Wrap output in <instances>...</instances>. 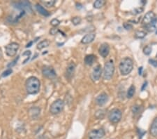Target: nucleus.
I'll list each match as a JSON object with an SVG mask.
<instances>
[{"label":"nucleus","mask_w":157,"mask_h":139,"mask_svg":"<svg viewBox=\"0 0 157 139\" xmlns=\"http://www.w3.org/2000/svg\"><path fill=\"white\" fill-rule=\"evenodd\" d=\"M156 57H157V55H156Z\"/></svg>","instance_id":"nucleus-44"},{"label":"nucleus","mask_w":157,"mask_h":139,"mask_svg":"<svg viewBox=\"0 0 157 139\" xmlns=\"http://www.w3.org/2000/svg\"><path fill=\"white\" fill-rule=\"evenodd\" d=\"M59 23H60V21L58 19H57V18L52 19V21H50V24H51V25H52V26H53V27L58 26V25H59Z\"/></svg>","instance_id":"nucleus-32"},{"label":"nucleus","mask_w":157,"mask_h":139,"mask_svg":"<svg viewBox=\"0 0 157 139\" xmlns=\"http://www.w3.org/2000/svg\"><path fill=\"white\" fill-rule=\"evenodd\" d=\"M42 73L44 77L48 78V79H54L56 77L57 74L54 68L50 66H45L42 69Z\"/></svg>","instance_id":"nucleus-10"},{"label":"nucleus","mask_w":157,"mask_h":139,"mask_svg":"<svg viewBox=\"0 0 157 139\" xmlns=\"http://www.w3.org/2000/svg\"><path fill=\"white\" fill-rule=\"evenodd\" d=\"M143 67H139L138 69V72H139V75H142V72H143Z\"/></svg>","instance_id":"nucleus-39"},{"label":"nucleus","mask_w":157,"mask_h":139,"mask_svg":"<svg viewBox=\"0 0 157 139\" xmlns=\"http://www.w3.org/2000/svg\"><path fill=\"white\" fill-rule=\"evenodd\" d=\"M64 103L62 99H57L53 102L50 107V112L52 115H57L64 109Z\"/></svg>","instance_id":"nucleus-4"},{"label":"nucleus","mask_w":157,"mask_h":139,"mask_svg":"<svg viewBox=\"0 0 157 139\" xmlns=\"http://www.w3.org/2000/svg\"><path fill=\"white\" fill-rule=\"evenodd\" d=\"M135 92H136L135 86L131 85L127 91V95H126V96H127L128 98H131L133 96V95L135 94Z\"/></svg>","instance_id":"nucleus-21"},{"label":"nucleus","mask_w":157,"mask_h":139,"mask_svg":"<svg viewBox=\"0 0 157 139\" xmlns=\"http://www.w3.org/2000/svg\"><path fill=\"white\" fill-rule=\"evenodd\" d=\"M147 85V82H145L143 84V87H142V91H143L144 89H145V88H146Z\"/></svg>","instance_id":"nucleus-38"},{"label":"nucleus","mask_w":157,"mask_h":139,"mask_svg":"<svg viewBox=\"0 0 157 139\" xmlns=\"http://www.w3.org/2000/svg\"><path fill=\"white\" fill-rule=\"evenodd\" d=\"M143 11V8H137V9H135L133 11V14H141L142 12Z\"/></svg>","instance_id":"nucleus-35"},{"label":"nucleus","mask_w":157,"mask_h":139,"mask_svg":"<svg viewBox=\"0 0 157 139\" xmlns=\"http://www.w3.org/2000/svg\"><path fill=\"white\" fill-rule=\"evenodd\" d=\"M41 2L46 7H52L56 3V1L55 0H51V1H41Z\"/></svg>","instance_id":"nucleus-26"},{"label":"nucleus","mask_w":157,"mask_h":139,"mask_svg":"<svg viewBox=\"0 0 157 139\" xmlns=\"http://www.w3.org/2000/svg\"><path fill=\"white\" fill-rule=\"evenodd\" d=\"M29 114L32 118H36L40 115V108L38 107H34L29 110Z\"/></svg>","instance_id":"nucleus-20"},{"label":"nucleus","mask_w":157,"mask_h":139,"mask_svg":"<svg viewBox=\"0 0 157 139\" xmlns=\"http://www.w3.org/2000/svg\"><path fill=\"white\" fill-rule=\"evenodd\" d=\"M151 51H152V49H151V47L149 46V45H147L145 47H144L143 49V53L144 54L146 55H149L151 54Z\"/></svg>","instance_id":"nucleus-28"},{"label":"nucleus","mask_w":157,"mask_h":139,"mask_svg":"<svg viewBox=\"0 0 157 139\" xmlns=\"http://www.w3.org/2000/svg\"><path fill=\"white\" fill-rule=\"evenodd\" d=\"M81 21H82V19H81V18L79 16H75V17L72 18V19H71L72 23L74 25H80Z\"/></svg>","instance_id":"nucleus-27"},{"label":"nucleus","mask_w":157,"mask_h":139,"mask_svg":"<svg viewBox=\"0 0 157 139\" xmlns=\"http://www.w3.org/2000/svg\"><path fill=\"white\" fill-rule=\"evenodd\" d=\"M150 134L153 137H157V117L154 118L150 126Z\"/></svg>","instance_id":"nucleus-16"},{"label":"nucleus","mask_w":157,"mask_h":139,"mask_svg":"<svg viewBox=\"0 0 157 139\" xmlns=\"http://www.w3.org/2000/svg\"><path fill=\"white\" fill-rule=\"evenodd\" d=\"M105 115V111L104 110H99L97 111V112L95 113L96 117L98 120H102V119L104 118Z\"/></svg>","instance_id":"nucleus-24"},{"label":"nucleus","mask_w":157,"mask_h":139,"mask_svg":"<svg viewBox=\"0 0 157 139\" xmlns=\"http://www.w3.org/2000/svg\"><path fill=\"white\" fill-rule=\"evenodd\" d=\"M98 52H99V54L102 57H107L109 53H110V47H109V45L108 44H106V43H103V44H101V47H99Z\"/></svg>","instance_id":"nucleus-14"},{"label":"nucleus","mask_w":157,"mask_h":139,"mask_svg":"<svg viewBox=\"0 0 157 139\" xmlns=\"http://www.w3.org/2000/svg\"><path fill=\"white\" fill-rule=\"evenodd\" d=\"M50 45V42L48 39L43 40V41L40 42L39 44H37V49L38 50H42L45 49V48H47Z\"/></svg>","instance_id":"nucleus-19"},{"label":"nucleus","mask_w":157,"mask_h":139,"mask_svg":"<svg viewBox=\"0 0 157 139\" xmlns=\"http://www.w3.org/2000/svg\"><path fill=\"white\" fill-rule=\"evenodd\" d=\"M38 139H48V138L46 137V136H40V137L38 138Z\"/></svg>","instance_id":"nucleus-40"},{"label":"nucleus","mask_w":157,"mask_h":139,"mask_svg":"<svg viewBox=\"0 0 157 139\" xmlns=\"http://www.w3.org/2000/svg\"><path fill=\"white\" fill-rule=\"evenodd\" d=\"M96 37V35L94 33H89L85 35L84 37L81 40V42L84 44H87L92 42Z\"/></svg>","instance_id":"nucleus-15"},{"label":"nucleus","mask_w":157,"mask_h":139,"mask_svg":"<svg viewBox=\"0 0 157 139\" xmlns=\"http://www.w3.org/2000/svg\"><path fill=\"white\" fill-rule=\"evenodd\" d=\"M20 48L19 44L16 42H11L6 45L5 47V50H6V54L9 57H13L16 55L17 51H18Z\"/></svg>","instance_id":"nucleus-7"},{"label":"nucleus","mask_w":157,"mask_h":139,"mask_svg":"<svg viewBox=\"0 0 157 139\" xmlns=\"http://www.w3.org/2000/svg\"><path fill=\"white\" fill-rule=\"evenodd\" d=\"M115 72V65L112 60H109L105 63L103 69V78L106 80H110Z\"/></svg>","instance_id":"nucleus-3"},{"label":"nucleus","mask_w":157,"mask_h":139,"mask_svg":"<svg viewBox=\"0 0 157 139\" xmlns=\"http://www.w3.org/2000/svg\"><path fill=\"white\" fill-rule=\"evenodd\" d=\"M108 100V96L105 93H101L96 98V103L99 106L104 105Z\"/></svg>","instance_id":"nucleus-13"},{"label":"nucleus","mask_w":157,"mask_h":139,"mask_svg":"<svg viewBox=\"0 0 157 139\" xmlns=\"http://www.w3.org/2000/svg\"><path fill=\"white\" fill-rule=\"evenodd\" d=\"M75 70V64L74 63H70L69 65H67V69H66V78L67 80H71V78L73 77Z\"/></svg>","instance_id":"nucleus-12"},{"label":"nucleus","mask_w":157,"mask_h":139,"mask_svg":"<svg viewBox=\"0 0 157 139\" xmlns=\"http://www.w3.org/2000/svg\"><path fill=\"white\" fill-rule=\"evenodd\" d=\"M105 134V132L103 129H93L90 131L88 137L90 139H101Z\"/></svg>","instance_id":"nucleus-9"},{"label":"nucleus","mask_w":157,"mask_h":139,"mask_svg":"<svg viewBox=\"0 0 157 139\" xmlns=\"http://www.w3.org/2000/svg\"><path fill=\"white\" fill-rule=\"evenodd\" d=\"M33 44V42H29V44H27V46H26V47L27 48V47H31L32 46V44Z\"/></svg>","instance_id":"nucleus-41"},{"label":"nucleus","mask_w":157,"mask_h":139,"mask_svg":"<svg viewBox=\"0 0 157 139\" xmlns=\"http://www.w3.org/2000/svg\"><path fill=\"white\" fill-rule=\"evenodd\" d=\"M13 5L17 8V9L22 10V11H28V12L32 13V9L31 6V4L27 1H23V2H16L13 3Z\"/></svg>","instance_id":"nucleus-8"},{"label":"nucleus","mask_w":157,"mask_h":139,"mask_svg":"<svg viewBox=\"0 0 157 139\" xmlns=\"http://www.w3.org/2000/svg\"><path fill=\"white\" fill-rule=\"evenodd\" d=\"M140 107L139 105H134L132 107V112L133 114H137L140 111Z\"/></svg>","instance_id":"nucleus-33"},{"label":"nucleus","mask_w":157,"mask_h":139,"mask_svg":"<svg viewBox=\"0 0 157 139\" xmlns=\"http://www.w3.org/2000/svg\"><path fill=\"white\" fill-rule=\"evenodd\" d=\"M96 60V55L93 54L86 55L85 58V63L87 65H92Z\"/></svg>","instance_id":"nucleus-18"},{"label":"nucleus","mask_w":157,"mask_h":139,"mask_svg":"<svg viewBox=\"0 0 157 139\" xmlns=\"http://www.w3.org/2000/svg\"><path fill=\"white\" fill-rule=\"evenodd\" d=\"M124 29H126V30H129L133 28V26L132 25H131L130 23L125 22V23H124Z\"/></svg>","instance_id":"nucleus-34"},{"label":"nucleus","mask_w":157,"mask_h":139,"mask_svg":"<svg viewBox=\"0 0 157 139\" xmlns=\"http://www.w3.org/2000/svg\"><path fill=\"white\" fill-rule=\"evenodd\" d=\"M31 54L32 53L30 51H25L23 54H22V56H26V59H25V60L23 62V64H25V63H26L27 61H28L30 56H31Z\"/></svg>","instance_id":"nucleus-29"},{"label":"nucleus","mask_w":157,"mask_h":139,"mask_svg":"<svg viewBox=\"0 0 157 139\" xmlns=\"http://www.w3.org/2000/svg\"><path fill=\"white\" fill-rule=\"evenodd\" d=\"M121 117H122V113L118 108H114L108 113V120L113 124H117L120 122Z\"/></svg>","instance_id":"nucleus-5"},{"label":"nucleus","mask_w":157,"mask_h":139,"mask_svg":"<svg viewBox=\"0 0 157 139\" xmlns=\"http://www.w3.org/2000/svg\"><path fill=\"white\" fill-rule=\"evenodd\" d=\"M27 93L29 95H35L39 92L40 82L36 77H30L25 82Z\"/></svg>","instance_id":"nucleus-1"},{"label":"nucleus","mask_w":157,"mask_h":139,"mask_svg":"<svg viewBox=\"0 0 157 139\" xmlns=\"http://www.w3.org/2000/svg\"><path fill=\"white\" fill-rule=\"evenodd\" d=\"M105 4V0H97V1H95L94 3V7L97 9H101L104 6Z\"/></svg>","instance_id":"nucleus-22"},{"label":"nucleus","mask_w":157,"mask_h":139,"mask_svg":"<svg viewBox=\"0 0 157 139\" xmlns=\"http://www.w3.org/2000/svg\"><path fill=\"white\" fill-rule=\"evenodd\" d=\"M19 60V56H17V58H16L13 60L12 62H11L9 63V64L7 65V67H8V68H12V67H13L14 65H16V63L17 62V60Z\"/></svg>","instance_id":"nucleus-31"},{"label":"nucleus","mask_w":157,"mask_h":139,"mask_svg":"<svg viewBox=\"0 0 157 139\" xmlns=\"http://www.w3.org/2000/svg\"><path fill=\"white\" fill-rule=\"evenodd\" d=\"M36 9L37 10V11L40 14H41L42 16H50V13L45 9L44 6H42L41 5L39 4H36Z\"/></svg>","instance_id":"nucleus-17"},{"label":"nucleus","mask_w":157,"mask_h":139,"mask_svg":"<svg viewBox=\"0 0 157 139\" xmlns=\"http://www.w3.org/2000/svg\"><path fill=\"white\" fill-rule=\"evenodd\" d=\"M102 74V68H101V65H97V66L94 67V69L91 74V77L93 81H98L101 77Z\"/></svg>","instance_id":"nucleus-11"},{"label":"nucleus","mask_w":157,"mask_h":139,"mask_svg":"<svg viewBox=\"0 0 157 139\" xmlns=\"http://www.w3.org/2000/svg\"><path fill=\"white\" fill-rule=\"evenodd\" d=\"M149 62L151 65H152L154 67H157V60L155 59H149Z\"/></svg>","instance_id":"nucleus-36"},{"label":"nucleus","mask_w":157,"mask_h":139,"mask_svg":"<svg viewBox=\"0 0 157 139\" xmlns=\"http://www.w3.org/2000/svg\"><path fill=\"white\" fill-rule=\"evenodd\" d=\"M156 34H157V29H156Z\"/></svg>","instance_id":"nucleus-43"},{"label":"nucleus","mask_w":157,"mask_h":139,"mask_svg":"<svg viewBox=\"0 0 157 139\" xmlns=\"http://www.w3.org/2000/svg\"><path fill=\"white\" fill-rule=\"evenodd\" d=\"M144 27H145V29L147 30V31H148L149 32H152L156 30V25H154V24H149L147 25H145V26H144Z\"/></svg>","instance_id":"nucleus-25"},{"label":"nucleus","mask_w":157,"mask_h":139,"mask_svg":"<svg viewBox=\"0 0 157 139\" xmlns=\"http://www.w3.org/2000/svg\"><path fill=\"white\" fill-rule=\"evenodd\" d=\"M13 72V70L11 68H8L6 70H5V71L2 73V77H7V76H9L11 74V73Z\"/></svg>","instance_id":"nucleus-30"},{"label":"nucleus","mask_w":157,"mask_h":139,"mask_svg":"<svg viewBox=\"0 0 157 139\" xmlns=\"http://www.w3.org/2000/svg\"><path fill=\"white\" fill-rule=\"evenodd\" d=\"M2 52L1 49H0V59H2Z\"/></svg>","instance_id":"nucleus-42"},{"label":"nucleus","mask_w":157,"mask_h":139,"mask_svg":"<svg viewBox=\"0 0 157 139\" xmlns=\"http://www.w3.org/2000/svg\"><path fill=\"white\" fill-rule=\"evenodd\" d=\"M147 33L145 31H142V30H138L135 33V37L136 39H143L146 37Z\"/></svg>","instance_id":"nucleus-23"},{"label":"nucleus","mask_w":157,"mask_h":139,"mask_svg":"<svg viewBox=\"0 0 157 139\" xmlns=\"http://www.w3.org/2000/svg\"><path fill=\"white\" fill-rule=\"evenodd\" d=\"M119 68L121 75L125 76L130 74L133 68V60L130 58H124L120 61Z\"/></svg>","instance_id":"nucleus-2"},{"label":"nucleus","mask_w":157,"mask_h":139,"mask_svg":"<svg viewBox=\"0 0 157 139\" xmlns=\"http://www.w3.org/2000/svg\"><path fill=\"white\" fill-rule=\"evenodd\" d=\"M156 22L157 17L153 11H149L147 13L143 18V21H142V24L143 25V26H145V25L149 24L156 25Z\"/></svg>","instance_id":"nucleus-6"},{"label":"nucleus","mask_w":157,"mask_h":139,"mask_svg":"<svg viewBox=\"0 0 157 139\" xmlns=\"http://www.w3.org/2000/svg\"><path fill=\"white\" fill-rule=\"evenodd\" d=\"M58 32H59V30H58V29H57V28H52V29H50V34L52 35H55Z\"/></svg>","instance_id":"nucleus-37"}]
</instances>
